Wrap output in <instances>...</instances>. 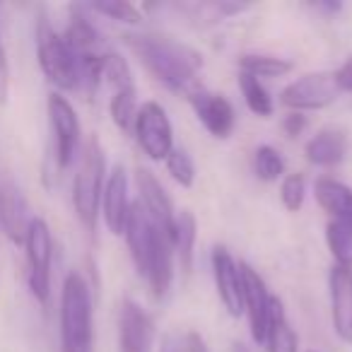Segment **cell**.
<instances>
[{
  "label": "cell",
  "mask_w": 352,
  "mask_h": 352,
  "mask_svg": "<svg viewBox=\"0 0 352 352\" xmlns=\"http://www.w3.org/2000/svg\"><path fill=\"white\" fill-rule=\"evenodd\" d=\"M123 41L133 51V56L169 89H186L203 68L201 51L174 36L133 32L123 34Z\"/></svg>",
  "instance_id": "1"
},
{
  "label": "cell",
  "mask_w": 352,
  "mask_h": 352,
  "mask_svg": "<svg viewBox=\"0 0 352 352\" xmlns=\"http://www.w3.org/2000/svg\"><path fill=\"white\" fill-rule=\"evenodd\" d=\"M60 352H94L92 292L80 273H70L60 292Z\"/></svg>",
  "instance_id": "2"
},
{
  "label": "cell",
  "mask_w": 352,
  "mask_h": 352,
  "mask_svg": "<svg viewBox=\"0 0 352 352\" xmlns=\"http://www.w3.org/2000/svg\"><path fill=\"white\" fill-rule=\"evenodd\" d=\"M104 174H107V157L97 138H89L82 150V162L73 182V208L80 225L94 234L97 222L102 215V191H104Z\"/></svg>",
  "instance_id": "3"
},
{
  "label": "cell",
  "mask_w": 352,
  "mask_h": 352,
  "mask_svg": "<svg viewBox=\"0 0 352 352\" xmlns=\"http://www.w3.org/2000/svg\"><path fill=\"white\" fill-rule=\"evenodd\" d=\"M36 58L41 73L63 92L80 89V60L60 32L51 27L49 17L41 15L36 22Z\"/></svg>",
  "instance_id": "4"
},
{
  "label": "cell",
  "mask_w": 352,
  "mask_h": 352,
  "mask_svg": "<svg viewBox=\"0 0 352 352\" xmlns=\"http://www.w3.org/2000/svg\"><path fill=\"white\" fill-rule=\"evenodd\" d=\"M104 80L111 87V102H109V113L116 128L126 135H133V123L138 113V89L135 78L128 65V60L116 51H107L104 56Z\"/></svg>",
  "instance_id": "5"
},
{
  "label": "cell",
  "mask_w": 352,
  "mask_h": 352,
  "mask_svg": "<svg viewBox=\"0 0 352 352\" xmlns=\"http://www.w3.org/2000/svg\"><path fill=\"white\" fill-rule=\"evenodd\" d=\"M27 265H30V289L41 304L51 297V258H54V239L44 217H32L25 236Z\"/></svg>",
  "instance_id": "6"
},
{
  "label": "cell",
  "mask_w": 352,
  "mask_h": 352,
  "mask_svg": "<svg viewBox=\"0 0 352 352\" xmlns=\"http://www.w3.org/2000/svg\"><path fill=\"white\" fill-rule=\"evenodd\" d=\"M133 135L152 162H164L166 155L174 150V128L164 107L157 102H145L142 107H138Z\"/></svg>",
  "instance_id": "7"
},
{
  "label": "cell",
  "mask_w": 352,
  "mask_h": 352,
  "mask_svg": "<svg viewBox=\"0 0 352 352\" xmlns=\"http://www.w3.org/2000/svg\"><path fill=\"white\" fill-rule=\"evenodd\" d=\"M49 123L54 133V160L58 169H68L80 150V118L63 94H49Z\"/></svg>",
  "instance_id": "8"
},
{
  "label": "cell",
  "mask_w": 352,
  "mask_h": 352,
  "mask_svg": "<svg viewBox=\"0 0 352 352\" xmlns=\"http://www.w3.org/2000/svg\"><path fill=\"white\" fill-rule=\"evenodd\" d=\"M340 97V89L336 85L333 73H307L302 78L292 80L287 87L280 92V102L292 111H318V109L331 107Z\"/></svg>",
  "instance_id": "9"
},
{
  "label": "cell",
  "mask_w": 352,
  "mask_h": 352,
  "mask_svg": "<svg viewBox=\"0 0 352 352\" xmlns=\"http://www.w3.org/2000/svg\"><path fill=\"white\" fill-rule=\"evenodd\" d=\"M188 104L193 107L198 121L203 123V128H206L212 138L225 140V138L232 135L234 123H236V113L225 94L210 92V89H206V87H196L188 92Z\"/></svg>",
  "instance_id": "10"
},
{
  "label": "cell",
  "mask_w": 352,
  "mask_h": 352,
  "mask_svg": "<svg viewBox=\"0 0 352 352\" xmlns=\"http://www.w3.org/2000/svg\"><path fill=\"white\" fill-rule=\"evenodd\" d=\"M155 321L133 299H123L118 309V352H152Z\"/></svg>",
  "instance_id": "11"
},
{
  "label": "cell",
  "mask_w": 352,
  "mask_h": 352,
  "mask_svg": "<svg viewBox=\"0 0 352 352\" xmlns=\"http://www.w3.org/2000/svg\"><path fill=\"white\" fill-rule=\"evenodd\" d=\"M239 268H241V283H244V311H246V316H249L251 338H254V342H258V345H265L273 294L268 292L265 280L261 278L251 265L239 263Z\"/></svg>",
  "instance_id": "12"
},
{
  "label": "cell",
  "mask_w": 352,
  "mask_h": 352,
  "mask_svg": "<svg viewBox=\"0 0 352 352\" xmlns=\"http://www.w3.org/2000/svg\"><path fill=\"white\" fill-rule=\"evenodd\" d=\"M212 278H215L217 297L225 304L227 314L239 318L244 314V283H241V268L234 256L225 246H215L210 256Z\"/></svg>",
  "instance_id": "13"
},
{
  "label": "cell",
  "mask_w": 352,
  "mask_h": 352,
  "mask_svg": "<svg viewBox=\"0 0 352 352\" xmlns=\"http://www.w3.org/2000/svg\"><path fill=\"white\" fill-rule=\"evenodd\" d=\"M157 232H160V227L150 220V215H147V210L142 208V203L133 201L123 236H126L133 265H135V270L142 275V278H145L147 265H150V256H152V249H155Z\"/></svg>",
  "instance_id": "14"
},
{
  "label": "cell",
  "mask_w": 352,
  "mask_h": 352,
  "mask_svg": "<svg viewBox=\"0 0 352 352\" xmlns=\"http://www.w3.org/2000/svg\"><path fill=\"white\" fill-rule=\"evenodd\" d=\"M128 212H131V201H128V174L123 164H116L109 171L102 191V217L104 225L111 234L121 236L126 230Z\"/></svg>",
  "instance_id": "15"
},
{
  "label": "cell",
  "mask_w": 352,
  "mask_h": 352,
  "mask_svg": "<svg viewBox=\"0 0 352 352\" xmlns=\"http://www.w3.org/2000/svg\"><path fill=\"white\" fill-rule=\"evenodd\" d=\"M30 206L12 179H3L0 182V230L6 232V236L15 244H25L27 230H30Z\"/></svg>",
  "instance_id": "16"
},
{
  "label": "cell",
  "mask_w": 352,
  "mask_h": 352,
  "mask_svg": "<svg viewBox=\"0 0 352 352\" xmlns=\"http://www.w3.org/2000/svg\"><path fill=\"white\" fill-rule=\"evenodd\" d=\"M331 323L342 342H352V268L333 265L328 273Z\"/></svg>",
  "instance_id": "17"
},
{
  "label": "cell",
  "mask_w": 352,
  "mask_h": 352,
  "mask_svg": "<svg viewBox=\"0 0 352 352\" xmlns=\"http://www.w3.org/2000/svg\"><path fill=\"white\" fill-rule=\"evenodd\" d=\"M135 184H138V191H140L138 201L142 203V208L147 210L150 220L155 222L162 232L174 236L176 212H174V206H171L169 196H166V191L162 188V184L157 182V176L152 174L150 169L140 166V169L135 171Z\"/></svg>",
  "instance_id": "18"
},
{
  "label": "cell",
  "mask_w": 352,
  "mask_h": 352,
  "mask_svg": "<svg viewBox=\"0 0 352 352\" xmlns=\"http://www.w3.org/2000/svg\"><path fill=\"white\" fill-rule=\"evenodd\" d=\"M304 155L316 166H338L347 155V133L340 126H323L316 135L309 138Z\"/></svg>",
  "instance_id": "19"
},
{
  "label": "cell",
  "mask_w": 352,
  "mask_h": 352,
  "mask_svg": "<svg viewBox=\"0 0 352 352\" xmlns=\"http://www.w3.org/2000/svg\"><path fill=\"white\" fill-rule=\"evenodd\" d=\"M314 196L316 203L331 215L333 222L352 227V188L342 182H336L331 176H321L314 184Z\"/></svg>",
  "instance_id": "20"
},
{
  "label": "cell",
  "mask_w": 352,
  "mask_h": 352,
  "mask_svg": "<svg viewBox=\"0 0 352 352\" xmlns=\"http://www.w3.org/2000/svg\"><path fill=\"white\" fill-rule=\"evenodd\" d=\"M196 239H198V222H196V215H193L191 210L176 212L174 236H171V244H174V256L179 258V263H182V270L186 275L193 270Z\"/></svg>",
  "instance_id": "21"
},
{
  "label": "cell",
  "mask_w": 352,
  "mask_h": 352,
  "mask_svg": "<svg viewBox=\"0 0 352 352\" xmlns=\"http://www.w3.org/2000/svg\"><path fill=\"white\" fill-rule=\"evenodd\" d=\"M268 352H299V338L292 331L285 314L283 299L273 297L270 302V318H268V336H265Z\"/></svg>",
  "instance_id": "22"
},
{
  "label": "cell",
  "mask_w": 352,
  "mask_h": 352,
  "mask_svg": "<svg viewBox=\"0 0 352 352\" xmlns=\"http://www.w3.org/2000/svg\"><path fill=\"white\" fill-rule=\"evenodd\" d=\"M292 60L280 58V56L268 54H244L239 58V70L249 73L254 78H283V75L292 73Z\"/></svg>",
  "instance_id": "23"
},
{
  "label": "cell",
  "mask_w": 352,
  "mask_h": 352,
  "mask_svg": "<svg viewBox=\"0 0 352 352\" xmlns=\"http://www.w3.org/2000/svg\"><path fill=\"white\" fill-rule=\"evenodd\" d=\"M236 82H239L241 97H244V102L251 113H256V116H261V118L273 116V111H275L273 97H270V92L263 87V82H261L258 78H254V75H249V73H241L239 70Z\"/></svg>",
  "instance_id": "24"
},
{
  "label": "cell",
  "mask_w": 352,
  "mask_h": 352,
  "mask_svg": "<svg viewBox=\"0 0 352 352\" xmlns=\"http://www.w3.org/2000/svg\"><path fill=\"white\" fill-rule=\"evenodd\" d=\"M326 244L333 261L340 268H352V227L342 222H328L326 225Z\"/></svg>",
  "instance_id": "25"
},
{
  "label": "cell",
  "mask_w": 352,
  "mask_h": 352,
  "mask_svg": "<svg viewBox=\"0 0 352 352\" xmlns=\"http://www.w3.org/2000/svg\"><path fill=\"white\" fill-rule=\"evenodd\" d=\"M254 171L261 182H278L285 174V160L273 145H261L254 152Z\"/></svg>",
  "instance_id": "26"
},
{
  "label": "cell",
  "mask_w": 352,
  "mask_h": 352,
  "mask_svg": "<svg viewBox=\"0 0 352 352\" xmlns=\"http://www.w3.org/2000/svg\"><path fill=\"white\" fill-rule=\"evenodd\" d=\"M166 171L171 174L176 184L182 188H191L196 184V164H193L191 155L184 147H174L164 160Z\"/></svg>",
  "instance_id": "27"
},
{
  "label": "cell",
  "mask_w": 352,
  "mask_h": 352,
  "mask_svg": "<svg viewBox=\"0 0 352 352\" xmlns=\"http://www.w3.org/2000/svg\"><path fill=\"white\" fill-rule=\"evenodd\" d=\"M307 198V179L304 174H287L280 184V201H283L285 210L299 212Z\"/></svg>",
  "instance_id": "28"
},
{
  "label": "cell",
  "mask_w": 352,
  "mask_h": 352,
  "mask_svg": "<svg viewBox=\"0 0 352 352\" xmlns=\"http://www.w3.org/2000/svg\"><path fill=\"white\" fill-rule=\"evenodd\" d=\"M87 10L107 15L116 22H128V25H140L142 22L140 10L131 3H94V6H87Z\"/></svg>",
  "instance_id": "29"
},
{
  "label": "cell",
  "mask_w": 352,
  "mask_h": 352,
  "mask_svg": "<svg viewBox=\"0 0 352 352\" xmlns=\"http://www.w3.org/2000/svg\"><path fill=\"white\" fill-rule=\"evenodd\" d=\"M304 128H307V116L299 111H289L287 116L283 118V131L287 138H297L304 133Z\"/></svg>",
  "instance_id": "30"
},
{
  "label": "cell",
  "mask_w": 352,
  "mask_h": 352,
  "mask_svg": "<svg viewBox=\"0 0 352 352\" xmlns=\"http://www.w3.org/2000/svg\"><path fill=\"white\" fill-rule=\"evenodd\" d=\"M8 94H10V65H8L3 41H0V104L8 102Z\"/></svg>",
  "instance_id": "31"
},
{
  "label": "cell",
  "mask_w": 352,
  "mask_h": 352,
  "mask_svg": "<svg viewBox=\"0 0 352 352\" xmlns=\"http://www.w3.org/2000/svg\"><path fill=\"white\" fill-rule=\"evenodd\" d=\"M333 78H336V85H338V89H340V94L342 92L352 94V54L347 56L345 63L333 73Z\"/></svg>",
  "instance_id": "32"
},
{
  "label": "cell",
  "mask_w": 352,
  "mask_h": 352,
  "mask_svg": "<svg viewBox=\"0 0 352 352\" xmlns=\"http://www.w3.org/2000/svg\"><path fill=\"white\" fill-rule=\"evenodd\" d=\"M186 347H188V352H210L206 345V340H203V336L196 331H191L186 336Z\"/></svg>",
  "instance_id": "33"
},
{
  "label": "cell",
  "mask_w": 352,
  "mask_h": 352,
  "mask_svg": "<svg viewBox=\"0 0 352 352\" xmlns=\"http://www.w3.org/2000/svg\"><path fill=\"white\" fill-rule=\"evenodd\" d=\"M232 352H251V350L244 345V342H234V345H232Z\"/></svg>",
  "instance_id": "34"
},
{
  "label": "cell",
  "mask_w": 352,
  "mask_h": 352,
  "mask_svg": "<svg viewBox=\"0 0 352 352\" xmlns=\"http://www.w3.org/2000/svg\"><path fill=\"white\" fill-rule=\"evenodd\" d=\"M307 352H318V350H307Z\"/></svg>",
  "instance_id": "35"
}]
</instances>
